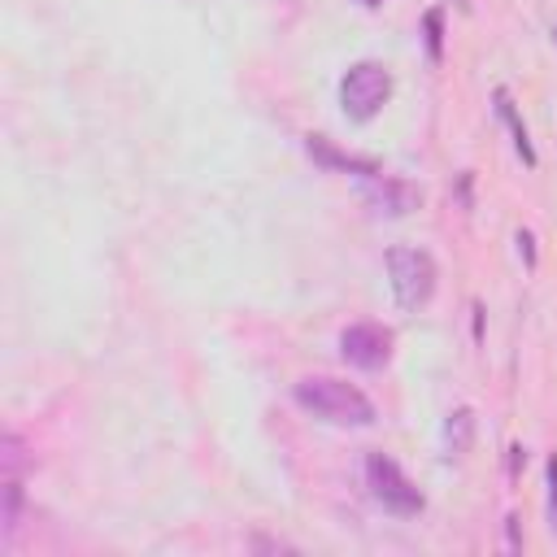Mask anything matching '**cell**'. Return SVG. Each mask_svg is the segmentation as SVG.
Masks as SVG:
<instances>
[{
	"label": "cell",
	"instance_id": "obj_13",
	"mask_svg": "<svg viewBox=\"0 0 557 557\" xmlns=\"http://www.w3.org/2000/svg\"><path fill=\"white\" fill-rule=\"evenodd\" d=\"M361 4H370V9H374V4H379V0H361Z\"/></svg>",
	"mask_w": 557,
	"mask_h": 557
},
{
	"label": "cell",
	"instance_id": "obj_7",
	"mask_svg": "<svg viewBox=\"0 0 557 557\" xmlns=\"http://www.w3.org/2000/svg\"><path fill=\"white\" fill-rule=\"evenodd\" d=\"M305 148H309V157H313V161H322V165H331V170H352V174H361V178L379 174V165H374L370 157H352V152H339V148H331L322 135H309V139H305Z\"/></svg>",
	"mask_w": 557,
	"mask_h": 557
},
{
	"label": "cell",
	"instance_id": "obj_3",
	"mask_svg": "<svg viewBox=\"0 0 557 557\" xmlns=\"http://www.w3.org/2000/svg\"><path fill=\"white\" fill-rule=\"evenodd\" d=\"M387 96H392V74L379 61H357L339 78V104L352 122H370L387 104Z\"/></svg>",
	"mask_w": 557,
	"mask_h": 557
},
{
	"label": "cell",
	"instance_id": "obj_1",
	"mask_svg": "<svg viewBox=\"0 0 557 557\" xmlns=\"http://www.w3.org/2000/svg\"><path fill=\"white\" fill-rule=\"evenodd\" d=\"M296 405L331 426H370L374 422V405L361 387L335 379V374H309L296 383Z\"/></svg>",
	"mask_w": 557,
	"mask_h": 557
},
{
	"label": "cell",
	"instance_id": "obj_2",
	"mask_svg": "<svg viewBox=\"0 0 557 557\" xmlns=\"http://www.w3.org/2000/svg\"><path fill=\"white\" fill-rule=\"evenodd\" d=\"M387 278H392V296L400 309H422L431 296H435V257L426 248H409V244H396L387 248Z\"/></svg>",
	"mask_w": 557,
	"mask_h": 557
},
{
	"label": "cell",
	"instance_id": "obj_8",
	"mask_svg": "<svg viewBox=\"0 0 557 557\" xmlns=\"http://www.w3.org/2000/svg\"><path fill=\"white\" fill-rule=\"evenodd\" d=\"M470 440H474V409H453L448 422H444V457H466L470 453Z\"/></svg>",
	"mask_w": 557,
	"mask_h": 557
},
{
	"label": "cell",
	"instance_id": "obj_4",
	"mask_svg": "<svg viewBox=\"0 0 557 557\" xmlns=\"http://www.w3.org/2000/svg\"><path fill=\"white\" fill-rule=\"evenodd\" d=\"M366 483H370V496L387 509V513H396V518H413V513H422V492H418V483L387 457V453H370L366 457Z\"/></svg>",
	"mask_w": 557,
	"mask_h": 557
},
{
	"label": "cell",
	"instance_id": "obj_6",
	"mask_svg": "<svg viewBox=\"0 0 557 557\" xmlns=\"http://www.w3.org/2000/svg\"><path fill=\"white\" fill-rule=\"evenodd\" d=\"M361 196H366V205H370L374 213H387V218H405V213H413V209L422 205V191H418L413 183H405V178H387L383 170L366 178Z\"/></svg>",
	"mask_w": 557,
	"mask_h": 557
},
{
	"label": "cell",
	"instance_id": "obj_9",
	"mask_svg": "<svg viewBox=\"0 0 557 557\" xmlns=\"http://www.w3.org/2000/svg\"><path fill=\"white\" fill-rule=\"evenodd\" d=\"M496 109H500L505 126L513 131V148H518V157H522L527 165H535V148H531V139H527V126H522V117H518V109H513V100H509V91H505V87L496 91Z\"/></svg>",
	"mask_w": 557,
	"mask_h": 557
},
{
	"label": "cell",
	"instance_id": "obj_12",
	"mask_svg": "<svg viewBox=\"0 0 557 557\" xmlns=\"http://www.w3.org/2000/svg\"><path fill=\"white\" fill-rule=\"evenodd\" d=\"M505 531H509V548H522V535H518V518H505Z\"/></svg>",
	"mask_w": 557,
	"mask_h": 557
},
{
	"label": "cell",
	"instance_id": "obj_14",
	"mask_svg": "<svg viewBox=\"0 0 557 557\" xmlns=\"http://www.w3.org/2000/svg\"><path fill=\"white\" fill-rule=\"evenodd\" d=\"M553 39H557V26H553Z\"/></svg>",
	"mask_w": 557,
	"mask_h": 557
},
{
	"label": "cell",
	"instance_id": "obj_10",
	"mask_svg": "<svg viewBox=\"0 0 557 557\" xmlns=\"http://www.w3.org/2000/svg\"><path fill=\"white\" fill-rule=\"evenodd\" d=\"M544 487H548V531L557 535V457H548L544 466Z\"/></svg>",
	"mask_w": 557,
	"mask_h": 557
},
{
	"label": "cell",
	"instance_id": "obj_5",
	"mask_svg": "<svg viewBox=\"0 0 557 557\" xmlns=\"http://www.w3.org/2000/svg\"><path fill=\"white\" fill-rule=\"evenodd\" d=\"M339 357L357 370H379L392 357V331L379 322H352L339 331Z\"/></svg>",
	"mask_w": 557,
	"mask_h": 557
},
{
	"label": "cell",
	"instance_id": "obj_11",
	"mask_svg": "<svg viewBox=\"0 0 557 557\" xmlns=\"http://www.w3.org/2000/svg\"><path fill=\"white\" fill-rule=\"evenodd\" d=\"M440 30H444V17L431 9L426 13V48H431V57H440Z\"/></svg>",
	"mask_w": 557,
	"mask_h": 557
}]
</instances>
